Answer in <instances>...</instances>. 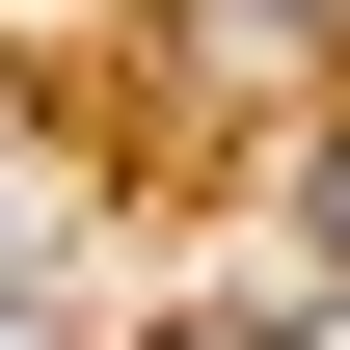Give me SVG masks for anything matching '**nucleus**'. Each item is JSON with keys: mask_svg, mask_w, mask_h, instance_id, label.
<instances>
[{"mask_svg": "<svg viewBox=\"0 0 350 350\" xmlns=\"http://www.w3.org/2000/svg\"><path fill=\"white\" fill-rule=\"evenodd\" d=\"M189 27H216V54H243V27H323V0H189Z\"/></svg>", "mask_w": 350, "mask_h": 350, "instance_id": "obj_1", "label": "nucleus"}, {"mask_svg": "<svg viewBox=\"0 0 350 350\" xmlns=\"http://www.w3.org/2000/svg\"><path fill=\"white\" fill-rule=\"evenodd\" d=\"M323 243H350V108H323Z\"/></svg>", "mask_w": 350, "mask_h": 350, "instance_id": "obj_2", "label": "nucleus"}, {"mask_svg": "<svg viewBox=\"0 0 350 350\" xmlns=\"http://www.w3.org/2000/svg\"><path fill=\"white\" fill-rule=\"evenodd\" d=\"M162 350H269V323H162Z\"/></svg>", "mask_w": 350, "mask_h": 350, "instance_id": "obj_3", "label": "nucleus"}, {"mask_svg": "<svg viewBox=\"0 0 350 350\" xmlns=\"http://www.w3.org/2000/svg\"><path fill=\"white\" fill-rule=\"evenodd\" d=\"M297 350H350V297H323V323H297Z\"/></svg>", "mask_w": 350, "mask_h": 350, "instance_id": "obj_4", "label": "nucleus"}]
</instances>
